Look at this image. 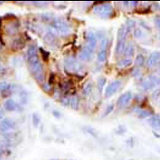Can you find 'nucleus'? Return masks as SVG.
Masks as SVG:
<instances>
[{"label":"nucleus","mask_w":160,"mask_h":160,"mask_svg":"<svg viewBox=\"0 0 160 160\" xmlns=\"http://www.w3.org/2000/svg\"><path fill=\"white\" fill-rule=\"evenodd\" d=\"M51 30L52 34H60V35H67L71 32V26L65 21L57 19L52 21L51 25Z\"/></svg>","instance_id":"1"},{"label":"nucleus","mask_w":160,"mask_h":160,"mask_svg":"<svg viewBox=\"0 0 160 160\" xmlns=\"http://www.w3.org/2000/svg\"><path fill=\"white\" fill-rule=\"evenodd\" d=\"M30 67L34 78L38 80V82H42L44 80V72H43V68H42V64L40 63V61L37 60V61L30 62Z\"/></svg>","instance_id":"2"},{"label":"nucleus","mask_w":160,"mask_h":160,"mask_svg":"<svg viewBox=\"0 0 160 160\" xmlns=\"http://www.w3.org/2000/svg\"><path fill=\"white\" fill-rule=\"evenodd\" d=\"M94 12L102 17H109L113 13V7L110 3H101L94 8Z\"/></svg>","instance_id":"3"},{"label":"nucleus","mask_w":160,"mask_h":160,"mask_svg":"<svg viewBox=\"0 0 160 160\" xmlns=\"http://www.w3.org/2000/svg\"><path fill=\"white\" fill-rule=\"evenodd\" d=\"M16 123L10 118L3 119L0 122V132L1 133H10V132L15 129Z\"/></svg>","instance_id":"4"},{"label":"nucleus","mask_w":160,"mask_h":160,"mask_svg":"<svg viewBox=\"0 0 160 160\" xmlns=\"http://www.w3.org/2000/svg\"><path fill=\"white\" fill-rule=\"evenodd\" d=\"M121 86V82L119 80H115L114 82H112L109 86L106 88L105 92V97H110L112 95H114V93L118 90V88Z\"/></svg>","instance_id":"5"},{"label":"nucleus","mask_w":160,"mask_h":160,"mask_svg":"<svg viewBox=\"0 0 160 160\" xmlns=\"http://www.w3.org/2000/svg\"><path fill=\"white\" fill-rule=\"evenodd\" d=\"M132 98V93L130 92H128L123 93L121 97L118 98V106L120 107H124L126 105H128L129 104V102L131 101Z\"/></svg>","instance_id":"6"},{"label":"nucleus","mask_w":160,"mask_h":160,"mask_svg":"<svg viewBox=\"0 0 160 160\" xmlns=\"http://www.w3.org/2000/svg\"><path fill=\"white\" fill-rule=\"evenodd\" d=\"M160 61V52L156 51L152 53L150 57L148 58L147 61H146V65L149 68H152L153 66L158 63V61Z\"/></svg>","instance_id":"7"},{"label":"nucleus","mask_w":160,"mask_h":160,"mask_svg":"<svg viewBox=\"0 0 160 160\" xmlns=\"http://www.w3.org/2000/svg\"><path fill=\"white\" fill-rule=\"evenodd\" d=\"M92 52L93 49L89 46H86L82 49L78 57H79V59L81 61H88L91 57H92Z\"/></svg>","instance_id":"8"},{"label":"nucleus","mask_w":160,"mask_h":160,"mask_svg":"<svg viewBox=\"0 0 160 160\" xmlns=\"http://www.w3.org/2000/svg\"><path fill=\"white\" fill-rule=\"evenodd\" d=\"M27 60L30 62H32V61H37L38 60V53H37V49L34 46H31L29 48L27 51Z\"/></svg>","instance_id":"9"},{"label":"nucleus","mask_w":160,"mask_h":160,"mask_svg":"<svg viewBox=\"0 0 160 160\" xmlns=\"http://www.w3.org/2000/svg\"><path fill=\"white\" fill-rule=\"evenodd\" d=\"M65 64H66V66H67L68 69H70L72 71H78V70H80V68H81V66L78 64V62H76L74 60H66Z\"/></svg>","instance_id":"10"},{"label":"nucleus","mask_w":160,"mask_h":160,"mask_svg":"<svg viewBox=\"0 0 160 160\" xmlns=\"http://www.w3.org/2000/svg\"><path fill=\"white\" fill-rule=\"evenodd\" d=\"M149 123L153 128L156 130H160V117L158 116H154L149 119Z\"/></svg>","instance_id":"11"},{"label":"nucleus","mask_w":160,"mask_h":160,"mask_svg":"<svg viewBox=\"0 0 160 160\" xmlns=\"http://www.w3.org/2000/svg\"><path fill=\"white\" fill-rule=\"evenodd\" d=\"M4 107L8 111H12V110H15L17 107V102H16L14 100L12 99H8L5 101L4 103Z\"/></svg>","instance_id":"12"},{"label":"nucleus","mask_w":160,"mask_h":160,"mask_svg":"<svg viewBox=\"0 0 160 160\" xmlns=\"http://www.w3.org/2000/svg\"><path fill=\"white\" fill-rule=\"evenodd\" d=\"M125 49V40H119L117 42L115 48V54L117 56L122 54Z\"/></svg>","instance_id":"13"},{"label":"nucleus","mask_w":160,"mask_h":160,"mask_svg":"<svg viewBox=\"0 0 160 160\" xmlns=\"http://www.w3.org/2000/svg\"><path fill=\"white\" fill-rule=\"evenodd\" d=\"M88 46L92 49H94V48L97 45V37H96L95 34H93L92 32H89L88 34Z\"/></svg>","instance_id":"14"},{"label":"nucleus","mask_w":160,"mask_h":160,"mask_svg":"<svg viewBox=\"0 0 160 160\" xmlns=\"http://www.w3.org/2000/svg\"><path fill=\"white\" fill-rule=\"evenodd\" d=\"M141 87L143 88L145 90H150L152 89L154 87H155V84L154 82H153V80L151 78H149V79H146L145 81L141 82Z\"/></svg>","instance_id":"15"},{"label":"nucleus","mask_w":160,"mask_h":160,"mask_svg":"<svg viewBox=\"0 0 160 160\" xmlns=\"http://www.w3.org/2000/svg\"><path fill=\"white\" fill-rule=\"evenodd\" d=\"M132 65V59H123L121 60L117 63V66L118 68H126Z\"/></svg>","instance_id":"16"},{"label":"nucleus","mask_w":160,"mask_h":160,"mask_svg":"<svg viewBox=\"0 0 160 160\" xmlns=\"http://www.w3.org/2000/svg\"><path fill=\"white\" fill-rule=\"evenodd\" d=\"M124 56L125 57H132L134 55L135 50H134V47L132 44H128V46L125 47L124 49Z\"/></svg>","instance_id":"17"},{"label":"nucleus","mask_w":160,"mask_h":160,"mask_svg":"<svg viewBox=\"0 0 160 160\" xmlns=\"http://www.w3.org/2000/svg\"><path fill=\"white\" fill-rule=\"evenodd\" d=\"M106 57H107V52L106 50H101L97 55V60L99 62H104L106 60Z\"/></svg>","instance_id":"18"},{"label":"nucleus","mask_w":160,"mask_h":160,"mask_svg":"<svg viewBox=\"0 0 160 160\" xmlns=\"http://www.w3.org/2000/svg\"><path fill=\"white\" fill-rule=\"evenodd\" d=\"M92 88H93L92 84L89 82V83H88V84L84 87V88H83L82 92H83V94H84L85 96H87V97H89V96L92 94Z\"/></svg>","instance_id":"19"},{"label":"nucleus","mask_w":160,"mask_h":160,"mask_svg":"<svg viewBox=\"0 0 160 160\" xmlns=\"http://www.w3.org/2000/svg\"><path fill=\"white\" fill-rule=\"evenodd\" d=\"M70 105L73 109H77L78 106V98L76 96L72 97L70 100Z\"/></svg>","instance_id":"20"},{"label":"nucleus","mask_w":160,"mask_h":160,"mask_svg":"<svg viewBox=\"0 0 160 160\" xmlns=\"http://www.w3.org/2000/svg\"><path fill=\"white\" fill-rule=\"evenodd\" d=\"M135 26V21H132V20H128L127 21L126 25H125V28H126V30L128 34L129 32L131 31V30L132 29L133 27Z\"/></svg>","instance_id":"21"},{"label":"nucleus","mask_w":160,"mask_h":160,"mask_svg":"<svg viewBox=\"0 0 160 160\" xmlns=\"http://www.w3.org/2000/svg\"><path fill=\"white\" fill-rule=\"evenodd\" d=\"M144 63H145V57L141 55V54H139L136 58V65L137 66H142Z\"/></svg>","instance_id":"22"},{"label":"nucleus","mask_w":160,"mask_h":160,"mask_svg":"<svg viewBox=\"0 0 160 160\" xmlns=\"http://www.w3.org/2000/svg\"><path fill=\"white\" fill-rule=\"evenodd\" d=\"M13 47H14V48H22L24 47V42L21 38H18L17 40H14V42H13Z\"/></svg>","instance_id":"23"},{"label":"nucleus","mask_w":160,"mask_h":160,"mask_svg":"<svg viewBox=\"0 0 160 160\" xmlns=\"http://www.w3.org/2000/svg\"><path fill=\"white\" fill-rule=\"evenodd\" d=\"M133 35H134V37L137 38H141L142 37H143L144 34L141 29H139V28H137V29H135V30H134V31H133Z\"/></svg>","instance_id":"24"},{"label":"nucleus","mask_w":160,"mask_h":160,"mask_svg":"<svg viewBox=\"0 0 160 160\" xmlns=\"http://www.w3.org/2000/svg\"><path fill=\"white\" fill-rule=\"evenodd\" d=\"M105 82H106V79H105V78H100L99 81H98V88H99V90L102 91L104 88V87H105Z\"/></svg>","instance_id":"25"},{"label":"nucleus","mask_w":160,"mask_h":160,"mask_svg":"<svg viewBox=\"0 0 160 160\" xmlns=\"http://www.w3.org/2000/svg\"><path fill=\"white\" fill-rule=\"evenodd\" d=\"M150 112L148 111V110H141V111L139 112V117L141 118H147V117H149V116H150Z\"/></svg>","instance_id":"26"},{"label":"nucleus","mask_w":160,"mask_h":160,"mask_svg":"<svg viewBox=\"0 0 160 160\" xmlns=\"http://www.w3.org/2000/svg\"><path fill=\"white\" fill-rule=\"evenodd\" d=\"M33 122H34V125L35 127H38L40 123V118L39 116L37 114H33Z\"/></svg>","instance_id":"27"},{"label":"nucleus","mask_w":160,"mask_h":160,"mask_svg":"<svg viewBox=\"0 0 160 160\" xmlns=\"http://www.w3.org/2000/svg\"><path fill=\"white\" fill-rule=\"evenodd\" d=\"M10 87L9 84H8L7 82H0V92H3V91L8 89Z\"/></svg>","instance_id":"28"},{"label":"nucleus","mask_w":160,"mask_h":160,"mask_svg":"<svg viewBox=\"0 0 160 160\" xmlns=\"http://www.w3.org/2000/svg\"><path fill=\"white\" fill-rule=\"evenodd\" d=\"M107 42H108V40L106 39V38H104V39L101 40V50H105V48L107 47Z\"/></svg>","instance_id":"29"},{"label":"nucleus","mask_w":160,"mask_h":160,"mask_svg":"<svg viewBox=\"0 0 160 160\" xmlns=\"http://www.w3.org/2000/svg\"><path fill=\"white\" fill-rule=\"evenodd\" d=\"M114 110V105H110L106 108V110L105 111V115H108V114H110L112 111Z\"/></svg>","instance_id":"30"},{"label":"nucleus","mask_w":160,"mask_h":160,"mask_svg":"<svg viewBox=\"0 0 160 160\" xmlns=\"http://www.w3.org/2000/svg\"><path fill=\"white\" fill-rule=\"evenodd\" d=\"M159 97H160V89H157V90H155L154 92H153V94H152V97H153V99L156 100V99H158Z\"/></svg>","instance_id":"31"},{"label":"nucleus","mask_w":160,"mask_h":160,"mask_svg":"<svg viewBox=\"0 0 160 160\" xmlns=\"http://www.w3.org/2000/svg\"><path fill=\"white\" fill-rule=\"evenodd\" d=\"M154 21H155L156 25H157V26H158V28H160V16H159V17H156Z\"/></svg>","instance_id":"32"},{"label":"nucleus","mask_w":160,"mask_h":160,"mask_svg":"<svg viewBox=\"0 0 160 160\" xmlns=\"http://www.w3.org/2000/svg\"><path fill=\"white\" fill-rule=\"evenodd\" d=\"M140 70H135V72L133 73V76H136V75H140Z\"/></svg>","instance_id":"33"},{"label":"nucleus","mask_w":160,"mask_h":160,"mask_svg":"<svg viewBox=\"0 0 160 160\" xmlns=\"http://www.w3.org/2000/svg\"><path fill=\"white\" fill-rule=\"evenodd\" d=\"M2 150L0 149V156L2 155Z\"/></svg>","instance_id":"34"},{"label":"nucleus","mask_w":160,"mask_h":160,"mask_svg":"<svg viewBox=\"0 0 160 160\" xmlns=\"http://www.w3.org/2000/svg\"><path fill=\"white\" fill-rule=\"evenodd\" d=\"M0 69H1V65H0Z\"/></svg>","instance_id":"35"},{"label":"nucleus","mask_w":160,"mask_h":160,"mask_svg":"<svg viewBox=\"0 0 160 160\" xmlns=\"http://www.w3.org/2000/svg\"><path fill=\"white\" fill-rule=\"evenodd\" d=\"M159 103H160V101H159Z\"/></svg>","instance_id":"36"}]
</instances>
